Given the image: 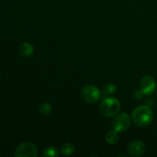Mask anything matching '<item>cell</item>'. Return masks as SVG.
I'll return each mask as SVG.
<instances>
[{"mask_svg":"<svg viewBox=\"0 0 157 157\" xmlns=\"http://www.w3.org/2000/svg\"><path fill=\"white\" fill-rule=\"evenodd\" d=\"M131 118L136 125L139 127H146L153 121L152 109L147 105L139 106L133 110Z\"/></svg>","mask_w":157,"mask_h":157,"instance_id":"cell-1","label":"cell"},{"mask_svg":"<svg viewBox=\"0 0 157 157\" xmlns=\"http://www.w3.org/2000/svg\"><path fill=\"white\" fill-rule=\"evenodd\" d=\"M121 110V104L114 98H107L103 100L100 106V112L106 117H111L117 114Z\"/></svg>","mask_w":157,"mask_h":157,"instance_id":"cell-2","label":"cell"},{"mask_svg":"<svg viewBox=\"0 0 157 157\" xmlns=\"http://www.w3.org/2000/svg\"><path fill=\"white\" fill-rule=\"evenodd\" d=\"M130 126V117L127 113H121L114 117L112 121V127L113 130L117 133H121L128 130Z\"/></svg>","mask_w":157,"mask_h":157,"instance_id":"cell-3","label":"cell"},{"mask_svg":"<svg viewBox=\"0 0 157 157\" xmlns=\"http://www.w3.org/2000/svg\"><path fill=\"white\" fill-rule=\"evenodd\" d=\"M15 155L17 157H36L38 149L32 143L25 142L16 147Z\"/></svg>","mask_w":157,"mask_h":157,"instance_id":"cell-4","label":"cell"},{"mask_svg":"<svg viewBox=\"0 0 157 157\" xmlns=\"http://www.w3.org/2000/svg\"><path fill=\"white\" fill-rule=\"evenodd\" d=\"M82 98L86 102L94 104L100 100L101 97V92L99 88L94 85H87L83 87L81 92Z\"/></svg>","mask_w":157,"mask_h":157,"instance_id":"cell-5","label":"cell"},{"mask_svg":"<svg viewBox=\"0 0 157 157\" xmlns=\"http://www.w3.org/2000/svg\"><path fill=\"white\" fill-rule=\"evenodd\" d=\"M140 87L144 95L149 96L151 95L156 90V83L151 76H145L140 80Z\"/></svg>","mask_w":157,"mask_h":157,"instance_id":"cell-6","label":"cell"},{"mask_svg":"<svg viewBox=\"0 0 157 157\" xmlns=\"http://www.w3.org/2000/svg\"><path fill=\"white\" fill-rule=\"evenodd\" d=\"M146 146L140 140H133L129 144L128 153L132 156H141L145 153Z\"/></svg>","mask_w":157,"mask_h":157,"instance_id":"cell-7","label":"cell"},{"mask_svg":"<svg viewBox=\"0 0 157 157\" xmlns=\"http://www.w3.org/2000/svg\"><path fill=\"white\" fill-rule=\"evenodd\" d=\"M34 48L31 44L28 42L21 43L19 46V53L23 57H29L33 54Z\"/></svg>","mask_w":157,"mask_h":157,"instance_id":"cell-8","label":"cell"},{"mask_svg":"<svg viewBox=\"0 0 157 157\" xmlns=\"http://www.w3.org/2000/svg\"><path fill=\"white\" fill-rule=\"evenodd\" d=\"M105 139L107 144L113 145V144H117V141L119 140V135H118L117 132L113 130V131L108 132L107 133Z\"/></svg>","mask_w":157,"mask_h":157,"instance_id":"cell-9","label":"cell"},{"mask_svg":"<svg viewBox=\"0 0 157 157\" xmlns=\"http://www.w3.org/2000/svg\"><path fill=\"white\" fill-rule=\"evenodd\" d=\"M61 152L65 156H70L75 152V147L71 144H64L61 147Z\"/></svg>","mask_w":157,"mask_h":157,"instance_id":"cell-10","label":"cell"},{"mask_svg":"<svg viewBox=\"0 0 157 157\" xmlns=\"http://www.w3.org/2000/svg\"><path fill=\"white\" fill-rule=\"evenodd\" d=\"M38 110H39L40 113H41L42 115L47 116V115H49L51 113V112H52V107L50 104H48V103H44V104H41V105L40 106Z\"/></svg>","mask_w":157,"mask_h":157,"instance_id":"cell-11","label":"cell"},{"mask_svg":"<svg viewBox=\"0 0 157 157\" xmlns=\"http://www.w3.org/2000/svg\"><path fill=\"white\" fill-rule=\"evenodd\" d=\"M43 156H52V157L58 156V150L55 148V147H48L44 150Z\"/></svg>","mask_w":157,"mask_h":157,"instance_id":"cell-12","label":"cell"},{"mask_svg":"<svg viewBox=\"0 0 157 157\" xmlns=\"http://www.w3.org/2000/svg\"><path fill=\"white\" fill-rule=\"evenodd\" d=\"M117 90V87L115 84H106L104 87L103 89V91L105 94H112L114 92H116Z\"/></svg>","mask_w":157,"mask_h":157,"instance_id":"cell-13","label":"cell"},{"mask_svg":"<svg viewBox=\"0 0 157 157\" xmlns=\"http://www.w3.org/2000/svg\"><path fill=\"white\" fill-rule=\"evenodd\" d=\"M144 94L142 93V91H141L140 90H136V91L134 93V98H136V99H137V100L142 99L143 96H144Z\"/></svg>","mask_w":157,"mask_h":157,"instance_id":"cell-14","label":"cell"},{"mask_svg":"<svg viewBox=\"0 0 157 157\" xmlns=\"http://www.w3.org/2000/svg\"><path fill=\"white\" fill-rule=\"evenodd\" d=\"M0 74H1V73H0Z\"/></svg>","mask_w":157,"mask_h":157,"instance_id":"cell-15","label":"cell"}]
</instances>
